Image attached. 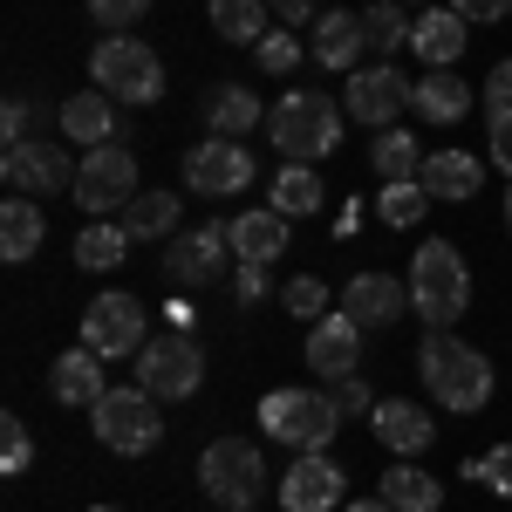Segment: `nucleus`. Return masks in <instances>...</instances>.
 Segmentation results:
<instances>
[{"instance_id": "obj_28", "label": "nucleus", "mask_w": 512, "mask_h": 512, "mask_svg": "<svg viewBox=\"0 0 512 512\" xmlns=\"http://www.w3.org/2000/svg\"><path fill=\"white\" fill-rule=\"evenodd\" d=\"M253 123H260V96H253V89L226 82V89L205 96V130H212V137H246Z\"/></svg>"}, {"instance_id": "obj_26", "label": "nucleus", "mask_w": 512, "mask_h": 512, "mask_svg": "<svg viewBox=\"0 0 512 512\" xmlns=\"http://www.w3.org/2000/svg\"><path fill=\"white\" fill-rule=\"evenodd\" d=\"M41 239H48V219H41V205L28 192H14L0 205V260L7 267H21V260H35Z\"/></svg>"}, {"instance_id": "obj_20", "label": "nucleus", "mask_w": 512, "mask_h": 512, "mask_svg": "<svg viewBox=\"0 0 512 512\" xmlns=\"http://www.w3.org/2000/svg\"><path fill=\"white\" fill-rule=\"evenodd\" d=\"M417 185H424L437 205H465V198H478V185H485V158H478V151H431Z\"/></svg>"}, {"instance_id": "obj_25", "label": "nucleus", "mask_w": 512, "mask_h": 512, "mask_svg": "<svg viewBox=\"0 0 512 512\" xmlns=\"http://www.w3.org/2000/svg\"><path fill=\"white\" fill-rule=\"evenodd\" d=\"M62 137H69V144H82V151L117 144V96H103V89L69 96V103H62Z\"/></svg>"}, {"instance_id": "obj_15", "label": "nucleus", "mask_w": 512, "mask_h": 512, "mask_svg": "<svg viewBox=\"0 0 512 512\" xmlns=\"http://www.w3.org/2000/svg\"><path fill=\"white\" fill-rule=\"evenodd\" d=\"M226 253H233V226H198V233H178L171 239V260H164V274L178 294H192L205 280L226 267Z\"/></svg>"}, {"instance_id": "obj_27", "label": "nucleus", "mask_w": 512, "mask_h": 512, "mask_svg": "<svg viewBox=\"0 0 512 512\" xmlns=\"http://www.w3.org/2000/svg\"><path fill=\"white\" fill-rule=\"evenodd\" d=\"M369 158H376V178H383V185H410V178H424V158H431V151H424L410 130H376V151H369Z\"/></svg>"}, {"instance_id": "obj_1", "label": "nucleus", "mask_w": 512, "mask_h": 512, "mask_svg": "<svg viewBox=\"0 0 512 512\" xmlns=\"http://www.w3.org/2000/svg\"><path fill=\"white\" fill-rule=\"evenodd\" d=\"M417 369H424V390H431L444 410H458V417H472V410H485V403H492V362H485L472 342H458L451 328L424 335Z\"/></svg>"}, {"instance_id": "obj_7", "label": "nucleus", "mask_w": 512, "mask_h": 512, "mask_svg": "<svg viewBox=\"0 0 512 512\" xmlns=\"http://www.w3.org/2000/svg\"><path fill=\"white\" fill-rule=\"evenodd\" d=\"M89 417H96V444H110L117 458H144V451H158V437H164V417H158V396L151 390H103V403Z\"/></svg>"}, {"instance_id": "obj_31", "label": "nucleus", "mask_w": 512, "mask_h": 512, "mask_svg": "<svg viewBox=\"0 0 512 512\" xmlns=\"http://www.w3.org/2000/svg\"><path fill=\"white\" fill-rule=\"evenodd\" d=\"M376 492H383L396 512H437V506H444V485H437L431 472H417V465H390Z\"/></svg>"}, {"instance_id": "obj_2", "label": "nucleus", "mask_w": 512, "mask_h": 512, "mask_svg": "<svg viewBox=\"0 0 512 512\" xmlns=\"http://www.w3.org/2000/svg\"><path fill=\"white\" fill-rule=\"evenodd\" d=\"M342 103H328L321 89H287L274 110H267V137L274 151H287V164H321L342 144Z\"/></svg>"}, {"instance_id": "obj_36", "label": "nucleus", "mask_w": 512, "mask_h": 512, "mask_svg": "<svg viewBox=\"0 0 512 512\" xmlns=\"http://www.w3.org/2000/svg\"><path fill=\"white\" fill-rule=\"evenodd\" d=\"M28 465H35V437H28V424H21V417H0V472L21 478Z\"/></svg>"}, {"instance_id": "obj_29", "label": "nucleus", "mask_w": 512, "mask_h": 512, "mask_svg": "<svg viewBox=\"0 0 512 512\" xmlns=\"http://www.w3.org/2000/svg\"><path fill=\"white\" fill-rule=\"evenodd\" d=\"M117 219L130 239H171L178 233V192H137Z\"/></svg>"}, {"instance_id": "obj_19", "label": "nucleus", "mask_w": 512, "mask_h": 512, "mask_svg": "<svg viewBox=\"0 0 512 512\" xmlns=\"http://www.w3.org/2000/svg\"><path fill=\"white\" fill-rule=\"evenodd\" d=\"M369 431H376V444H390L396 458H417V451H431L437 424L424 417V403H403V396H383V403L369 410Z\"/></svg>"}, {"instance_id": "obj_13", "label": "nucleus", "mask_w": 512, "mask_h": 512, "mask_svg": "<svg viewBox=\"0 0 512 512\" xmlns=\"http://www.w3.org/2000/svg\"><path fill=\"white\" fill-rule=\"evenodd\" d=\"M76 171H82V164H69V151H55V144H41V137L7 144V158H0V178H7L14 192H28V198L76 192Z\"/></svg>"}, {"instance_id": "obj_40", "label": "nucleus", "mask_w": 512, "mask_h": 512, "mask_svg": "<svg viewBox=\"0 0 512 512\" xmlns=\"http://www.w3.org/2000/svg\"><path fill=\"white\" fill-rule=\"evenodd\" d=\"M478 103H485V123H512V55L485 76V96Z\"/></svg>"}, {"instance_id": "obj_47", "label": "nucleus", "mask_w": 512, "mask_h": 512, "mask_svg": "<svg viewBox=\"0 0 512 512\" xmlns=\"http://www.w3.org/2000/svg\"><path fill=\"white\" fill-rule=\"evenodd\" d=\"M280 21H315V0H267Z\"/></svg>"}, {"instance_id": "obj_9", "label": "nucleus", "mask_w": 512, "mask_h": 512, "mask_svg": "<svg viewBox=\"0 0 512 512\" xmlns=\"http://www.w3.org/2000/svg\"><path fill=\"white\" fill-rule=\"evenodd\" d=\"M130 198H137V158H130V144H96V151H82L76 205L89 219H110Z\"/></svg>"}, {"instance_id": "obj_45", "label": "nucleus", "mask_w": 512, "mask_h": 512, "mask_svg": "<svg viewBox=\"0 0 512 512\" xmlns=\"http://www.w3.org/2000/svg\"><path fill=\"white\" fill-rule=\"evenodd\" d=\"M335 403H342V417H369L376 403H369V390L355 383V376H342V390H335Z\"/></svg>"}, {"instance_id": "obj_14", "label": "nucleus", "mask_w": 512, "mask_h": 512, "mask_svg": "<svg viewBox=\"0 0 512 512\" xmlns=\"http://www.w3.org/2000/svg\"><path fill=\"white\" fill-rule=\"evenodd\" d=\"M342 492H349V472H342L328 451H301L294 472L280 478V506L287 512H335Z\"/></svg>"}, {"instance_id": "obj_32", "label": "nucleus", "mask_w": 512, "mask_h": 512, "mask_svg": "<svg viewBox=\"0 0 512 512\" xmlns=\"http://www.w3.org/2000/svg\"><path fill=\"white\" fill-rule=\"evenodd\" d=\"M212 14V28H219V41H239V48H260V35H267V0H212L205 7Z\"/></svg>"}, {"instance_id": "obj_50", "label": "nucleus", "mask_w": 512, "mask_h": 512, "mask_svg": "<svg viewBox=\"0 0 512 512\" xmlns=\"http://www.w3.org/2000/svg\"><path fill=\"white\" fill-rule=\"evenodd\" d=\"M403 7H437V0H403Z\"/></svg>"}, {"instance_id": "obj_33", "label": "nucleus", "mask_w": 512, "mask_h": 512, "mask_svg": "<svg viewBox=\"0 0 512 512\" xmlns=\"http://www.w3.org/2000/svg\"><path fill=\"white\" fill-rule=\"evenodd\" d=\"M274 212H287V219H315L321 212V178H315V164H280V178H274Z\"/></svg>"}, {"instance_id": "obj_34", "label": "nucleus", "mask_w": 512, "mask_h": 512, "mask_svg": "<svg viewBox=\"0 0 512 512\" xmlns=\"http://www.w3.org/2000/svg\"><path fill=\"white\" fill-rule=\"evenodd\" d=\"M362 35H369L376 55L410 48V14H403V0H369V7H362Z\"/></svg>"}, {"instance_id": "obj_10", "label": "nucleus", "mask_w": 512, "mask_h": 512, "mask_svg": "<svg viewBox=\"0 0 512 512\" xmlns=\"http://www.w3.org/2000/svg\"><path fill=\"white\" fill-rule=\"evenodd\" d=\"M410 89L417 82L403 76L396 62H376V69H355L349 89H342V117L362 123V130H396V117L410 110Z\"/></svg>"}, {"instance_id": "obj_5", "label": "nucleus", "mask_w": 512, "mask_h": 512, "mask_svg": "<svg viewBox=\"0 0 512 512\" xmlns=\"http://www.w3.org/2000/svg\"><path fill=\"white\" fill-rule=\"evenodd\" d=\"M260 431L294 451H328L342 431V403L321 390H267L260 396Z\"/></svg>"}, {"instance_id": "obj_52", "label": "nucleus", "mask_w": 512, "mask_h": 512, "mask_svg": "<svg viewBox=\"0 0 512 512\" xmlns=\"http://www.w3.org/2000/svg\"><path fill=\"white\" fill-rule=\"evenodd\" d=\"M506 226H512V192H506Z\"/></svg>"}, {"instance_id": "obj_17", "label": "nucleus", "mask_w": 512, "mask_h": 512, "mask_svg": "<svg viewBox=\"0 0 512 512\" xmlns=\"http://www.w3.org/2000/svg\"><path fill=\"white\" fill-rule=\"evenodd\" d=\"M308 369L328 376V383L355 376V369H362V328H355L349 315H321L315 328H308Z\"/></svg>"}, {"instance_id": "obj_48", "label": "nucleus", "mask_w": 512, "mask_h": 512, "mask_svg": "<svg viewBox=\"0 0 512 512\" xmlns=\"http://www.w3.org/2000/svg\"><path fill=\"white\" fill-rule=\"evenodd\" d=\"M164 321H171V328H178V335H192V301H171V308H164Z\"/></svg>"}, {"instance_id": "obj_6", "label": "nucleus", "mask_w": 512, "mask_h": 512, "mask_svg": "<svg viewBox=\"0 0 512 512\" xmlns=\"http://www.w3.org/2000/svg\"><path fill=\"white\" fill-rule=\"evenodd\" d=\"M89 76L103 96H117V103H137V110H151L164 96V62L151 55V41L137 35H110L89 48Z\"/></svg>"}, {"instance_id": "obj_41", "label": "nucleus", "mask_w": 512, "mask_h": 512, "mask_svg": "<svg viewBox=\"0 0 512 512\" xmlns=\"http://www.w3.org/2000/svg\"><path fill=\"white\" fill-rule=\"evenodd\" d=\"M89 14H96L110 35H130V21H144V14H151V0H89Z\"/></svg>"}, {"instance_id": "obj_49", "label": "nucleus", "mask_w": 512, "mask_h": 512, "mask_svg": "<svg viewBox=\"0 0 512 512\" xmlns=\"http://www.w3.org/2000/svg\"><path fill=\"white\" fill-rule=\"evenodd\" d=\"M342 512H396V506L383 499V492H376V499H355V506H342Z\"/></svg>"}, {"instance_id": "obj_22", "label": "nucleus", "mask_w": 512, "mask_h": 512, "mask_svg": "<svg viewBox=\"0 0 512 512\" xmlns=\"http://www.w3.org/2000/svg\"><path fill=\"white\" fill-rule=\"evenodd\" d=\"M315 62L321 69H349L362 62V48H369V35H362V14H349V7H328V14H315Z\"/></svg>"}, {"instance_id": "obj_51", "label": "nucleus", "mask_w": 512, "mask_h": 512, "mask_svg": "<svg viewBox=\"0 0 512 512\" xmlns=\"http://www.w3.org/2000/svg\"><path fill=\"white\" fill-rule=\"evenodd\" d=\"M89 512H123V506H89Z\"/></svg>"}, {"instance_id": "obj_43", "label": "nucleus", "mask_w": 512, "mask_h": 512, "mask_svg": "<svg viewBox=\"0 0 512 512\" xmlns=\"http://www.w3.org/2000/svg\"><path fill=\"white\" fill-rule=\"evenodd\" d=\"M28 123H35V103H28V96H7V110H0V137H7V144H28Z\"/></svg>"}, {"instance_id": "obj_18", "label": "nucleus", "mask_w": 512, "mask_h": 512, "mask_svg": "<svg viewBox=\"0 0 512 512\" xmlns=\"http://www.w3.org/2000/svg\"><path fill=\"white\" fill-rule=\"evenodd\" d=\"M465 35H472V21H465L458 7H424V14L410 21V55H417L424 69H451V62L465 55Z\"/></svg>"}, {"instance_id": "obj_23", "label": "nucleus", "mask_w": 512, "mask_h": 512, "mask_svg": "<svg viewBox=\"0 0 512 512\" xmlns=\"http://www.w3.org/2000/svg\"><path fill=\"white\" fill-rule=\"evenodd\" d=\"M472 96L478 89L458 76V69H424V82L410 89V110H417L424 123H458L465 110H472Z\"/></svg>"}, {"instance_id": "obj_44", "label": "nucleus", "mask_w": 512, "mask_h": 512, "mask_svg": "<svg viewBox=\"0 0 512 512\" xmlns=\"http://www.w3.org/2000/svg\"><path fill=\"white\" fill-rule=\"evenodd\" d=\"M451 7H458L472 28H485V21H506V14H512V0H451Z\"/></svg>"}, {"instance_id": "obj_35", "label": "nucleus", "mask_w": 512, "mask_h": 512, "mask_svg": "<svg viewBox=\"0 0 512 512\" xmlns=\"http://www.w3.org/2000/svg\"><path fill=\"white\" fill-rule=\"evenodd\" d=\"M424 185L410 178V185H383V198H376V212H383V226H417L424 219Z\"/></svg>"}, {"instance_id": "obj_12", "label": "nucleus", "mask_w": 512, "mask_h": 512, "mask_svg": "<svg viewBox=\"0 0 512 512\" xmlns=\"http://www.w3.org/2000/svg\"><path fill=\"white\" fill-rule=\"evenodd\" d=\"M253 151L239 144V137H205L198 151H185V185L192 192H205V198H233V192H246L253 185Z\"/></svg>"}, {"instance_id": "obj_46", "label": "nucleus", "mask_w": 512, "mask_h": 512, "mask_svg": "<svg viewBox=\"0 0 512 512\" xmlns=\"http://www.w3.org/2000/svg\"><path fill=\"white\" fill-rule=\"evenodd\" d=\"M485 151H492V164L512 178V123H492V144H485Z\"/></svg>"}, {"instance_id": "obj_16", "label": "nucleus", "mask_w": 512, "mask_h": 512, "mask_svg": "<svg viewBox=\"0 0 512 512\" xmlns=\"http://www.w3.org/2000/svg\"><path fill=\"white\" fill-rule=\"evenodd\" d=\"M342 315H349L355 328H390L396 315H410V280H396V274H355L349 287H342Z\"/></svg>"}, {"instance_id": "obj_3", "label": "nucleus", "mask_w": 512, "mask_h": 512, "mask_svg": "<svg viewBox=\"0 0 512 512\" xmlns=\"http://www.w3.org/2000/svg\"><path fill=\"white\" fill-rule=\"evenodd\" d=\"M410 308L431 321V328H451V321L472 308V274L458 260L451 239H424L410 253Z\"/></svg>"}, {"instance_id": "obj_8", "label": "nucleus", "mask_w": 512, "mask_h": 512, "mask_svg": "<svg viewBox=\"0 0 512 512\" xmlns=\"http://www.w3.org/2000/svg\"><path fill=\"white\" fill-rule=\"evenodd\" d=\"M205 383V355H198L192 335H151L144 349H137V390H151L158 403H178V396H192Z\"/></svg>"}, {"instance_id": "obj_4", "label": "nucleus", "mask_w": 512, "mask_h": 512, "mask_svg": "<svg viewBox=\"0 0 512 512\" xmlns=\"http://www.w3.org/2000/svg\"><path fill=\"white\" fill-rule=\"evenodd\" d=\"M198 485L219 512H253L260 506V485H267V458L253 437H212L198 451Z\"/></svg>"}, {"instance_id": "obj_21", "label": "nucleus", "mask_w": 512, "mask_h": 512, "mask_svg": "<svg viewBox=\"0 0 512 512\" xmlns=\"http://www.w3.org/2000/svg\"><path fill=\"white\" fill-rule=\"evenodd\" d=\"M48 390H55V403H69V410H96L103 403V355L96 349H69L55 355V369H48Z\"/></svg>"}, {"instance_id": "obj_38", "label": "nucleus", "mask_w": 512, "mask_h": 512, "mask_svg": "<svg viewBox=\"0 0 512 512\" xmlns=\"http://www.w3.org/2000/svg\"><path fill=\"white\" fill-rule=\"evenodd\" d=\"M465 478H472V485H492L499 499H512V444H499V451L472 458V465H465Z\"/></svg>"}, {"instance_id": "obj_37", "label": "nucleus", "mask_w": 512, "mask_h": 512, "mask_svg": "<svg viewBox=\"0 0 512 512\" xmlns=\"http://www.w3.org/2000/svg\"><path fill=\"white\" fill-rule=\"evenodd\" d=\"M253 55H260V69H267V76H294V69H301V41L287 35V28H267Z\"/></svg>"}, {"instance_id": "obj_11", "label": "nucleus", "mask_w": 512, "mask_h": 512, "mask_svg": "<svg viewBox=\"0 0 512 512\" xmlns=\"http://www.w3.org/2000/svg\"><path fill=\"white\" fill-rule=\"evenodd\" d=\"M144 301L137 294H96L89 308H82V349H96L103 362H123V355L144 349Z\"/></svg>"}, {"instance_id": "obj_42", "label": "nucleus", "mask_w": 512, "mask_h": 512, "mask_svg": "<svg viewBox=\"0 0 512 512\" xmlns=\"http://www.w3.org/2000/svg\"><path fill=\"white\" fill-rule=\"evenodd\" d=\"M233 294L246 301V308H253V301H267V294H274V274H267V260H239Z\"/></svg>"}, {"instance_id": "obj_39", "label": "nucleus", "mask_w": 512, "mask_h": 512, "mask_svg": "<svg viewBox=\"0 0 512 512\" xmlns=\"http://www.w3.org/2000/svg\"><path fill=\"white\" fill-rule=\"evenodd\" d=\"M280 301H287V315L321 321V308H328V287H321V274H294L287 287H280Z\"/></svg>"}, {"instance_id": "obj_30", "label": "nucleus", "mask_w": 512, "mask_h": 512, "mask_svg": "<svg viewBox=\"0 0 512 512\" xmlns=\"http://www.w3.org/2000/svg\"><path fill=\"white\" fill-rule=\"evenodd\" d=\"M123 253H130L123 219H89V226L76 233V267H89V274H110V267H123Z\"/></svg>"}, {"instance_id": "obj_24", "label": "nucleus", "mask_w": 512, "mask_h": 512, "mask_svg": "<svg viewBox=\"0 0 512 512\" xmlns=\"http://www.w3.org/2000/svg\"><path fill=\"white\" fill-rule=\"evenodd\" d=\"M287 212H274V205H253V212H239L233 219V260H267L274 267L280 253H287Z\"/></svg>"}]
</instances>
